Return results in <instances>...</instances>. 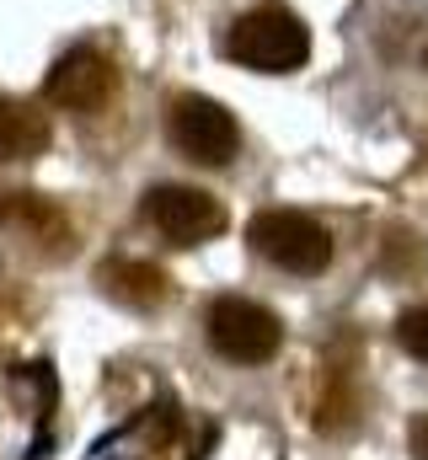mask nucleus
I'll use <instances>...</instances> for the list:
<instances>
[{
    "instance_id": "nucleus-11",
    "label": "nucleus",
    "mask_w": 428,
    "mask_h": 460,
    "mask_svg": "<svg viewBox=\"0 0 428 460\" xmlns=\"http://www.w3.org/2000/svg\"><path fill=\"white\" fill-rule=\"evenodd\" d=\"M407 450H413V460H428V412L424 418H413V429H407Z\"/></svg>"
},
{
    "instance_id": "nucleus-7",
    "label": "nucleus",
    "mask_w": 428,
    "mask_h": 460,
    "mask_svg": "<svg viewBox=\"0 0 428 460\" xmlns=\"http://www.w3.org/2000/svg\"><path fill=\"white\" fill-rule=\"evenodd\" d=\"M97 284H103L118 305H129V311H156L172 295L166 273L156 262H139V257H112V262H103L97 268Z\"/></svg>"
},
{
    "instance_id": "nucleus-5",
    "label": "nucleus",
    "mask_w": 428,
    "mask_h": 460,
    "mask_svg": "<svg viewBox=\"0 0 428 460\" xmlns=\"http://www.w3.org/2000/svg\"><path fill=\"white\" fill-rule=\"evenodd\" d=\"M139 215L145 226H156V235H166L172 246H199L225 230V209L219 199L204 188H188V182H156L145 188L139 199Z\"/></svg>"
},
{
    "instance_id": "nucleus-4",
    "label": "nucleus",
    "mask_w": 428,
    "mask_h": 460,
    "mask_svg": "<svg viewBox=\"0 0 428 460\" xmlns=\"http://www.w3.org/2000/svg\"><path fill=\"white\" fill-rule=\"evenodd\" d=\"M166 139L193 166H230L241 155V123L214 97H177L166 118Z\"/></svg>"
},
{
    "instance_id": "nucleus-8",
    "label": "nucleus",
    "mask_w": 428,
    "mask_h": 460,
    "mask_svg": "<svg viewBox=\"0 0 428 460\" xmlns=\"http://www.w3.org/2000/svg\"><path fill=\"white\" fill-rule=\"evenodd\" d=\"M49 139H54V128L38 102L0 97V161H38L49 150Z\"/></svg>"
},
{
    "instance_id": "nucleus-9",
    "label": "nucleus",
    "mask_w": 428,
    "mask_h": 460,
    "mask_svg": "<svg viewBox=\"0 0 428 460\" xmlns=\"http://www.w3.org/2000/svg\"><path fill=\"white\" fill-rule=\"evenodd\" d=\"M0 220L32 230H59V209H49L38 193H0Z\"/></svg>"
},
{
    "instance_id": "nucleus-6",
    "label": "nucleus",
    "mask_w": 428,
    "mask_h": 460,
    "mask_svg": "<svg viewBox=\"0 0 428 460\" xmlns=\"http://www.w3.org/2000/svg\"><path fill=\"white\" fill-rule=\"evenodd\" d=\"M112 92H118V70H112V59H107L103 49H92V43L65 49V54L54 59V70L43 75V97H49L59 113L92 118L112 102Z\"/></svg>"
},
{
    "instance_id": "nucleus-2",
    "label": "nucleus",
    "mask_w": 428,
    "mask_h": 460,
    "mask_svg": "<svg viewBox=\"0 0 428 460\" xmlns=\"http://www.w3.org/2000/svg\"><path fill=\"white\" fill-rule=\"evenodd\" d=\"M246 241L257 246V257H268L273 268H284L295 279H317L332 262V235L306 209H263V215H252Z\"/></svg>"
},
{
    "instance_id": "nucleus-1",
    "label": "nucleus",
    "mask_w": 428,
    "mask_h": 460,
    "mask_svg": "<svg viewBox=\"0 0 428 460\" xmlns=\"http://www.w3.org/2000/svg\"><path fill=\"white\" fill-rule=\"evenodd\" d=\"M225 59L257 75H290L311 59V32L290 5H252L225 32Z\"/></svg>"
},
{
    "instance_id": "nucleus-10",
    "label": "nucleus",
    "mask_w": 428,
    "mask_h": 460,
    "mask_svg": "<svg viewBox=\"0 0 428 460\" xmlns=\"http://www.w3.org/2000/svg\"><path fill=\"white\" fill-rule=\"evenodd\" d=\"M397 343L407 348L413 358H424L428 364V305H413V311L397 316Z\"/></svg>"
},
{
    "instance_id": "nucleus-3",
    "label": "nucleus",
    "mask_w": 428,
    "mask_h": 460,
    "mask_svg": "<svg viewBox=\"0 0 428 460\" xmlns=\"http://www.w3.org/2000/svg\"><path fill=\"white\" fill-rule=\"evenodd\" d=\"M204 338L230 364H268L284 348V322L246 295H219L204 316Z\"/></svg>"
}]
</instances>
